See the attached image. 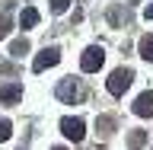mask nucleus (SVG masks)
I'll return each mask as SVG.
<instances>
[{"instance_id":"obj_1","label":"nucleus","mask_w":153,"mask_h":150,"mask_svg":"<svg viewBox=\"0 0 153 150\" xmlns=\"http://www.w3.org/2000/svg\"><path fill=\"white\" fill-rule=\"evenodd\" d=\"M131 83H134V70H131V67H118V70H115V74L108 77L105 90H108L112 96H121V93H124V90H128Z\"/></svg>"},{"instance_id":"obj_2","label":"nucleus","mask_w":153,"mask_h":150,"mask_svg":"<svg viewBox=\"0 0 153 150\" xmlns=\"http://www.w3.org/2000/svg\"><path fill=\"white\" fill-rule=\"evenodd\" d=\"M102 64H105V51H102L99 45L86 48V51H83V57H80V67H83L86 74H96V70H99Z\"/></svg>"},{"instance_id":"obj_3","label":"nucleus","mask_w":153,"mask_h":150,"mask_svg":"<svg viewBox=\"0 0 153 150\" xmlns=\"http://www.w3.org/2000/svg\"><path fill=\"white\" fill-rule=\"evenodd\" d=\"M61 131H64V137L67 141H83V134H86V125H83V118H61Z\"/></svg>"},{"instance_id":"obj_4","label":"nucleus","mask_w":153,"mask_h":150,"mask_svg":"<svg viewBox=\"0 0 153 150\" xmlns=\"http://www.w3.org/2000/svg\"><path fill=\"white\" fill-rule=\"evenodd\" d=\"M57 61H61V51H57V48H45V51L32 61V70H35V74H42L45 67H54Z\"/></svg>"},{"instance_id":"obj_5","label":"nucleus","mask_w":153,"mask_h":150,"mask_svg":"<svg viewBox=\"0 0 153 150\" xmlns=\"http://www.w3.org/2000/svg\"><path fill=\"white\" fill-rule=\"evenodd\" d=\"M134 115H140V118L153 115V93H150V90H147V93H140L137 99H134Z\"/></svg>"},{"instance_id":"obj_6","label":"nucleus","mask_w":153,"mask_h":150,"mask_svg":"<svg viewBox=\"0 0 153 150\" xmlns=\"http://www.w3.org/2000/svg\"><path fill=\"white\" fill-rule=\"evenodd\" d=\"M76 96H80V90H76L74 80H61V83H57V99H64V102H74Z\"/></svg>"},{"instance_id":"obj_7","label":"nucleus","mask_w":153,"mask_h":150,"mask_svg":"<svg viewBox=\"0 0 153 150\" xmlns=\"http://www.w3.org/2000/svg\"><path fill=\"white\" fill-rule=\"evenodd\" d=\"M19 99H22V86L19 83L0 86V102H19Z\"/></svg>"},{"instance_id":"obj_8","label":"nucleus","mask_w":153,"mask_h":150,"mask_svg":"<svg viewBox=\"0 0 153 150\" xmlns=\"http://www.w3.org/2000/svg\"><path fill=\"white\" fill-rule=\"evenodd\" d=\"M19 26H22V29L38 26V10H35V7H26L22 13H19Z\"/></svg>"},{"instance_id":"obj_9","label":"nucleus","mask_w":153,"mask_h":150,"mask_svg":"<svg viewBox=\"0 0 153 150\" xmlns=\"http://www.w3.org/2000/svg\"><path fill=\"white\" fill-rule=\"evenodd\" d=\"M143 144H147V131H131L128 134V147L131 150H140Z\"/></svg>"},{"instance_id":"obj_10","label":"nucleus","mask_w":153,"mask_h":150,"mask_svg":"<svg viewBox=\"0 0 153 150\" xmlns=\"http://www.w3.org/2000/svg\"><path fill=\"white\" fill-rule=\"evenodd\" d=\"M140 57H143V61H153V35H143L140 38Z\"/></svg>"},{"instance_id":"obj_11","label":"nucleus","mask_w":153,"mask_h":150,"mask_svg":"<svg viewBox=\"0 0 153 150\" xmlns=\"http://www.w3.org/2000/svg\"><path fill=\"white\" fill-rule=\"evenodd\" d=\"M10 54H13V57H22V54H29V42H26V38H16V42L10 45Z\"/></svg>"},{"instance_id":"obj_12","label":"nucleus","mask_w":153,"mask_h":150,"mask_svg":"<svg viewBox=\"0 0 153 150\" xmlns=\"http://www.w3.org/2000/svg\"><path fill=\"white\" fill-rule=\"evenodd\" d=\"M10 134H13V125H10L7 118H0V144L10 141Z\"/></svg>"},{"instance_id":"obj_13","label":"nucleus","mask_w":153,"mask_h":150,"mask_svg":"<svg viewBox=\"0 0 153 150\" xmlns=\"http://www.w3.org/2000/svg\"><path fill=\"white\" fill-rule=\"evenodd\" d=\"M70 0H51V13H67Z\"/></svg>"},{"instance_id":"obj_14","label":"nucleus","mask_w":153,"mask_h":150,"mask_svg":"<svg viewBox=\"0 0 153 150\" xmlns=\"http://www.w3.org/2000/svg\"><path fill=\"white\" fill-rule=\"evenodd\" d=\"M7 32H10V19L0 16V38H7Z\"/></svg>"},{"instance_id":"obj_15","label":"nucleus","mask_w":153,"mask_h":150,"mask_svg":"<svg viewBox=\"0 0 153 150\" xmlns=\"http://www.w3.org/2000/svg\"><path fill=\"white\" fill-rule=\"evenodd\" d=\"M143 16H147V22H153V3H150L147 10H143Z\"/></svg>"},{"instance_id":"obj_16","label":"nucleus","mask_w":153,"mask_h":150,"mask_svg":"<svg viewBox=\"0 0 153 150\" xmlns=\"http://www.w3.org/2000/svg\"><path fill=\"white\" fill-rule=\"evenodd\" d=\"M54 150H64V147H54Z\"/></svg>"},{"instance_id":"obj_17","label":"nucleus","mask_w":153,"mask_h":150,"mask_svg":"<svg viewBox=\"0 0 153 150\" xmlns=\"http://www.w3.org/2000/svg\"><path fill=\"white\" fill-rule=\"evenodd\" d=\"M131 3H137V0H131Z\"/></svg>"}]
</instances>
